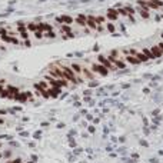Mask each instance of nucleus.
<instances>
[{
	"instance_id": "f257e3e1",
	"label": "nucleus",
	"mask_w": 163,
	"mask_h": 163,
	"mask_svg": "<svg viewBox=\"0 0 163 163\" xmlns=\"http://www.w3.org/2000/svg\"><path fill=\"white\" fill-rule=\"evenodd\" d=\"M60 66V69L63 70V73H64V79L69 82V83H80L79 82V79H77V76H76V73H75V70L72 69V67H69V66H64V64H59Z\"/></svg>"
},
{
	"instance_id": "f03ea898",
	"label": "nucleus",
	"mask_w": 163,
	"mask_h": 163,
	"mask_svg": "<svg viewBox=\"0 0 163 163\" xmlns=\"http://www.w3.org/2000/svg\"><path fill=\"white\" fill-rule=\"evenodd\" d=\"M44 80L50 84V87L62 89V87L69 86V82H67V80H64V79H54V77H52L50 75H46V76H44Z\"/></svg>"
},
{
	"instance_id": "7ed1b4c3",
	"label": "nucleus",
	"mask_w": 163,
	"mask_h": 163,
	"mask_svg": "<svg viewBox=\"0 0 163 163\" xmlns=\"http://www.w3.org/2000/svg\"><path fill=\"white\" fill-rule=\"evenodd\" d=\"M33 87L36 89V90H39L40 92V95L44 97V99H47V97H50V95H49V87H50V84L46 82V80H42V82H37V83H34L33 84Z\"/></svg>"
},
{
	"instance_id": "20e7f679",
	"label": "nucleus",
	"mask_w": 163,
	"mask_h": 163,
	"mask_svg": "<svg viewBox=\"0 0 163 163\" xmlns=\"http://www.w3.org/2000/svg\"><path fill=\"white\" fill-rule=\"evenodd\" d=\"M16 32L19 33V36L23 40H29V30H27V24L23 22H19L16 26Z\"/></svg>"
},
{
	"instance_id": "39448f33",
	"label": "nucleus",
	"mask_w": 163,
	"mask_h": 163,
	"mask_svg": "<svg viewBox=\"0 0 163 163\" xmlns=\"http://www.w3.org/2000/svg\"><path fill=\"white\" fill-rule=\"evenodd\" d=\"M90 66H92V72H95V73H97V75L106 76L109 73V69H106L102 63H92Z\"/></svg>"
},
{
	"instance_id": "423d86ee",
	"label": "nucleus",
	"mask_w": 163,
	"mask_h": 163,
	"mask_svg": "<svg viewBox=\"0 0 163 163\" xmlns=\"http://www.w3.org/2000/svg\"><path fill=\"white\" fill-rule=\"evenodd\" d=\"M97 62H99V63H102V64H103L106 69H109V70H116V69H117V67H116V66L110 62V60L107 59V56H103V54H99Z\"/></svg>"
},
{
	"instance_id": "0eeeda50",
	"label": "nucleus",
	"mask_w": 163,
	"mask_h": 163,
	"mask_svg": "<svg viewBox=\"0 0 163 163\" xmlns=\"http://www.w3.org/2000/svg\"><path fill=\"white\" fill-rule=\"evenodd\" d=\"M59 30H60V33L64 36V39H67V37H73V30H72L70 24H60Z\"/></svg>"
},
{
	"instance_id": "6e6552de",
	"label": "nucleus",
	"mask_w": 163,
	"mask_h": 163,
	"mask_svg": "<svg viewBox=\"0 0 163 163\" xmlns=\"http://www.w3.org/2000/svg\"><path fill=\"white\" fill-rule=\"evenodd\" d=\"M49 75H50L52 77H54V79H64V73H63V70L60 69V66H54ZM64 80H66V79H64Z\"/></svg>"
},
{
	"instance_id": "1a4fd4ad",
	"label": "nucleus",
	"mask_w": 163,
	"mask_h": 163,
	"mask_svg": "<svg viewBox=\"0 0 163 163\" xmlns=\"http://www.w3.org/2000/svg\"><path fill=\"white\" fill-rule=\"evenodd\" d=\"M107 59L110 60V62H112V63H113V64L117 67V69H124V67H126V62L120 60L119 57H115L113 54H109V56H107Z\"/></svg>"
},
{
	"instance_id": "9d476101",
	"label": "nucleus",
	"mask_w": 163,
	"mask_h": 163,
	"mask_svg": "<svg viewBox=\"0 0 163 163\" xmlns=\"http://www.w3.org/2000/svg\"><path fill=\"white\" fill-rule=\"evenodd\" d=\"M144 3H146V6L149 9H159L163 6V0H144Z\"/></svg>"
},
{
	"instance_id": "9b49d317",
	"label": "nucleus",
	"mask_w": 163,
	"mask_h": 163,
	"mask_svg": "<svg viewBox=\"0 0 163 163\" xmlns=\"http://www.w3.org/2000/svg\"><path fill=\"white\" fill-rule=\"evenodd\" d=\"M119 12H117V9H109L107 10V20H110V22H115V20H117L119 19Z\"/></svg>"
},
{
	"instance_id": "f8f14e48",
	"label": "nucleus",
	"mask_w": 163,
	"mask_h": 163,
	"mask_svg": "<svg viewBox=\"0 0 163 163\" xmlns=\"http://www.w3.org/2000/svg\"><path fill=\"white\" fill-rule=\"evenodd\" d=\"M56 22L60 24H72L75 22V19L70 16H59V17H56Z\"/></svg>"
},
{
	"instance_id": "ddd939ff",
	"label": "nucleus",
	"mask_w": 163,
	"mask_h": 163,
	"mask_svg": "<svg viewBox=\"0 0 163 163\" xmlns=\"http://www.w3.org/2000/svg\"><path fill=\"white\" fill-rule=\"evenodd\" d=\"M37 30L42 33H47V32H53V26L49 23H37Z\"/></svg>"
},
{
	"instance_id": "4468645a",
	"label": "nucleus",
	"mask_w": 163,
	"mask_h": 163,
	"mask_svg": "<svg viewBox=\"0 0 163 163\" xmlns=\"http://www.w3.org/2000/svg\"><path fill=\"white\" fill-rule=\"evenodd\" d=\"M82 75H83L86 79H89V80H93V79H95V72L89 70L87 67H82Z\"/></svg>"
},
{
	"instance_id": "2eb2a0df",
	"label": "nucleus",
	"mask_w": 163,
	"mask_h": 163,
	"mask_svg": "<svg viewBox=\"0 0 163 163\" xmlns=\"http://www.w3.org/2000/svg\"><path fill=\"white\" fill-rule=\"evenodd\" d=\"M70 67L75 70V73H76V76H77L79 82H82V77H80V75H82V66H80L79 63H72V64H70Z\"/></svg>"
},
{
	"instance_id": "dca6fc26",
	"label": "nucleus",
	"mask_w": 163,
	"mask_h": 163,
	"mask_svg": "<svg viewBox=\"0 0 163 163\" xmlns=\"http://www.w3.org/2000/svg\"><path fill=\"white\" fill-rule=\"evenodd\" d=\"M87 29L97 30V23L95 20V16H87Z\"/></svg>"
},
{
	"instance_id": "f3484780",
	"label": "nucleus",
	"mask_w": 163,
	"mask_h": 163,
	"mask_svg": "<svg viewBox=\"0 0 163 163\" xmlns=\"http://www.w3.org/2000/svg\"><path fill=\"white\" fill-rule=\"evenodd\" d=\"M76 23L82 27H87V16H83V14H79L76 17Z\"/></svg>"
},
{
	"instance_id": "a211bd4d",
	"label": "nucleus",
	"mask_w": 163,
	"mask_h": 163,
	"mask_svg": "<svg viewBox=\"0 0 163 163\" xmlns=\"http://www.w3.org/2000/svg\"><path fill=\"white\" fill-rule=\"evenodd\" d=\"M150 52H152V54L155 56V59H157V57L163 56V50H162L159 46H153V47H150Z\"/></svg>"
},
{
	"instance_id": "6ab92c4d",
	"label": "nucleus",
	"mask_w": 163,
	"mask_h": 163,
	"mask_svg": "<svg viewBox=\"0 0 163 163\" xmlns=\"http://www.w3.org/2000/svg\"><path fill=\"white\" fill-rule=\"evenodd\" d=\"M124 62H126V63H130V64H139V63H140V60H139L137 57L130 56V54H126V56H124Z\"/></svg>"
},
{
	"instance_id": "aec40b11",
	"label": "nucleus",
	"mask_w": 163,
	"mask_h": 163,
	"mask_svg": "<svg viewBox=\"0 0 163 163\" xmlns=\"http://www.w3.org/2000/svg\"><path fill=\"white\" fill-rule=\"evenodd\" d=\"M137 12H139V14L143 17V19H147V17H149V10H144L142 7H137Z\"/></svg>"
},
{
	"instance_id": "412c9836",
	"label": "nucleus",
	"mask_w": 163,
	"mask_h": 163,
	"mask_svg": "<svg viewBox=\"0 0 163 163\" xmlns=\"http://www.w3.org/2000/svg\"><path fill=\"white\" fill-rule=\"evenodd\" d=\"M95 20H96V23H97V26H99V24H104V23H106L107 17H103V16H95Z\"/></svg>"
},
{
	"instance_id": "4be33fe9",
	"label": "nucleus",
	"mask_w": 163,
	"mask_h": 163,
	"mask_svg": "<svg viewBox=\"0 0 163 163\" xmlns=\"http://www.w3.org/2000/svg\"><path fill=\"white\" fill-rule=\"evenodd\" d=\"M124 9H126V12L129 13V19H133V16H135V13H136V10L132 7V6H124Z\"/></svg>"
},
{
	"instance_id": "5701e85b",
	"label": "nucleus",
	"mask_w": 163,
	"mask_h": 163,
	"mask_svg": "<svg viewBox=\"0 0 163 163\" xmlns=\"http://www.w3.org/2000/svg\"><path fill=\"white\" fill-rule=\"evenodd\" d=\"M27 30H29L30 33L37 32V23H27Z\"/></svg>"
},
{
	"instance_id": "b1692460",
	"label": "nucleus",
	"mask_w": 163,
	"mask_h": 163,
	"mask_svg": "<svg viewBox=\"0 0 163 163\" xmlns=\"http://www.w3.org/2000/svg\"><path fill=\"white\" fill-rule=\"evenodd\" d=\"M142 53L144 54V56H146L149 60H152V59H155V56H153V54H152V52H150V49H143L142 50Z\"/></svg>"
},
{
	"instance_id": "393cba45",
	"label": "nucleus",
	"mask_w": 163,
	"mask_h": 163,
	"mask_svg": "<svg viewBox=\"0 0 163 163\" xmlns=\"http://www.w3.org/2000/svg\"><path fill=\"white\" fill-rule=\"evenodd\" d=\"M117 12H119V14H122L123 17H129V13L126 12V9H124V7H119V9H117Z\"/></svg>"
},
{
	"instance_id": "a878e982",
	"label": "nucleus",
	"mask_w": 163,
	"mask_h": 163,
	"mask_svg": "<svg viewBox=\"0 0 163 163\" xmlns=\"http://www.w3.org/2000/svg\"><path fill=\"white\" fill-rule=\"evenodd\" d=\"M33 34H34V37L37 39V40H40V39L43 37V36H44V33H42V32H39V30H37V32H34Z\"/></svg>"
},
{
	"instance_id": "bb28decb",
	"label": "nucleus",
	"mask_w": 163,
	"mask_h": 163,
	"mask_svg": "<svg viewBox=\"0 0 163 163\" xmlns=\"http://www.w3.org/2000/svg\"><path fill=\"white\" fill-rule=\"evenodd\" d=\"M44 36H46L47 39H54V37H56V33H54V32H47V33H44Z\"/></svg>"
},
{
	"instance_id": "cd10ccee",
	"label": "nucleus",
	"mask_w": 163,
	"mask_h": 163,
	"mask_svg": "<svg viewBox=\"0 0 163 163\" xmlns=\"http://www.w3.org/2000/svg\"><path fill=\"white\" fill-rule=\"evenodd\" d=\"M106 29H107L109 32H112V33L115 32V26H113L112 23H107V24H106Z\"/></svg>"
},
{
	"instance_id": "c85d7f7f",
	"label": "nucleus",
	"mask_w": 163,
	"mask_h": 163,
	"mask_svg": "<svg viewBox=\"0 0 163 163\" xmlns=\"http://www.w3.org/2000/svg\"><path fill=\"white\" fill-rule=\"evenodd\" d=\"M6 163H22V159H14V160H10V162H6Z\"/></svg>"
},
{
	"instance_id": "c756f323",
	"label": "nucleus",
	"mask_w": 163,
	"mask_h": 163,
	"mask_svg": "<svg viewBox=\"0 0 163 163\" xmlns=\"http://www.w3.org/2000/svg\"><path fill=\"white\" fill-rule=\"evenodd\" d=\"M157 46H159V47H160V49H162V50H163V40H162V42H160V43H159V44H157Z\"/></svg>"
},
{
	"instance_id": "7c9ffc66",
	"label": "nucleus",
	"mask_w": 163,
	"mask_h": 163,
	"mask_svg": "<svg viewBox=\"0 0 163 163\" xmlns=\"http://www.w3.org/2000/svg\"><path fill=\"white\" fill-rule=\"evenodd\" d=\"M162 39H163V34H162Z\"/></svg>"
}]
</instances>
